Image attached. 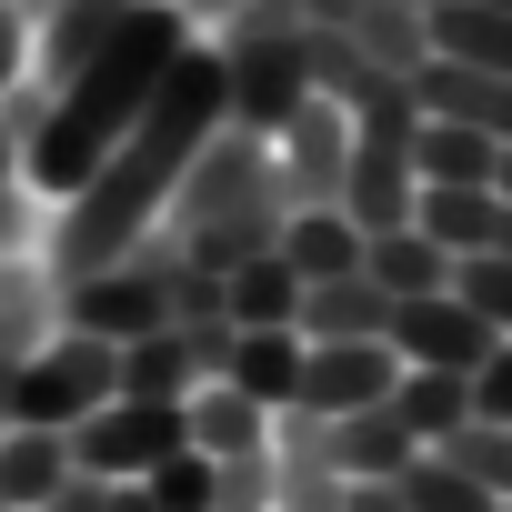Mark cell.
I'll return each mask as SVG.
<instances>
[{
  "instance_id": "6da1fadb",
  "label": "cell",
  "mask_w": 512,
  "mask_h": 512,
  "mask_svg": "<svg viewBox=\"0 0 512 512\" xmlns=\"http://www.w3.org/2000/svg\"><path fill=\"white\" fill-rule=\"evenodd\" d=\"M221 121H231V101H221V51H211V41H181V61L161 71L151 111L121 131V151H111V161L71 191V211L51 221V282H61V292L91 282V272H111L121 251L161 221V201L181 191L191 151H201Z\"/></svg>"
},
{
  "instance_id": "7a4b0ae2",
  "label": "cell",
  "mask_w": 512,
  "mask_h": 512,
  "mask_svg": "<svg viewBox=\"0 0 512 512\" xmlns=\"http://www.w3.org/2000/svg\"><path fill=\"white\" fill-rule=\"evenodd\" d=\"M181 41H191V21L171 11V0H131V11L91 41V61L51 91V121L21 141V181H41V191H81L111 151H121V131L151 111V91H161V71L181 61Z\"/></svg>"
},
{
  "instance_id": "3957f363",
  "label": "cell",
  "mask_w": 512,
  "mask_h": 512,
  "mask_svg": "<svg viewBox=\"0 0 512 512\" xmlns=\"http://www.w3.org/2000/svg\"><path fill=\"white\" fill-rule=\"evenodd\" d=\"M121 392V342H91V332H61V342H41L21 372H11V392H0V432H71L81 412H101Z\"/></svg>"
},
{
  "instance_id": "277c9868",
  "label": "cell",
  "mask_w": 512,
  "mask_h": 512,
  "mask_svg": "<svg viewBox=\"0 0 512 512\" xmlns=\"http://www.w3.org/2000/svg\"><path fill=\"white\" fill-rule=\"evenodd\" d=\"M171 282H181V241H171V231H141L111 272H91V282L61 292V312H71V332H91V342H131V332H161V322H171Z\"/></svg>"
},
{
  "instance_id": "5b68a950",
  "label": "cell",
  "mask_w": 512,
  "mask_h": 512,
  "mask_svg": "<svg viewBox=\"0 0 512 512\" xmlns=\"http://www.w3.org/2000/svg\"><path fill=\"white\" fill-rule=\"evenodd\" d=\"M61 442H71V472H91V482H141L151 462H171V452L191 442V422H181V402H131V392H111V402L81 412Z\"/></svg>"
},
{
  "instance_id": "8992f818",
  "label": "cell",
  "mask_w": 512,
  "mask_h": 512,
  "mask_svg": "<svg viewBox=\"0 0 512 512\" xmlns=\"http://www.w3.org/2000/svg\"><path fill=\"white\" fill-rule=\"evenodd\" d=\"M221 101H231V131L272 141L302 101H312V71H302V31L282 41H221Z\"/></svg>"
},
{
  "instance_id": "52a82bcc",
  "label": "cell",
  "mask_w": 512,
  "mask_h": 512,
  "mask_svg": "<svg viewBox=\"0 0 512 512\" xmlns=\"http://www.w3.org/2000/svg\"><path fill=\"white\" fill-rule=\"evenodd\" d=\"M282 151H272V181H282V201L292 211H342V161H352V111L342 101H302L282 131H272Z\"/></svg>"
},
{
  "instance_id": "ba28073f",
  "label": "cell",
  "mask_w": 512,
  "mask_h": 512,
  "mask_svg": "<svg viewBox=\"0 0 512 512\" xmlns=\"http://www.w3.org/2000/svg\"><path fill=\"white\" fill-rule=\"evenodd\" d=\"M382 342H392V362L402 372H482V352L502 342L462 292H422V302H392V322H382Z\"/></svg>"
},
{
  "instance_id": "9c48e42d",
  "label": "cell",
  "mask_w": 512,
  "mask_h": 512,
  "mask_svg": "<svg viewBox=\"0 0 512 512\" xmlns=\"http://www.w3.org/2000/svg\"><path fill=\"white\" fill-rule=\"evenodd\" d=\"M412 201H422L412 141H402V131H352V161H342V221H352V231H402Z\"/></svg>"
},
{
  "instance_id": "30bf717a",
  "label": "cell",
  "mask_w": 512,
  "mask_h": 512,
  "mask_svg": "<svg viewBox=\"0 0 512 512\" xmlns=\"http://www.w3.org/2000/svg\"><path fill=\"white\" fill-rule=\"evenodd\" d=\"M392 382H402L392 342H312V352H302L292 412H362V402H382Z\"/></svg>"
},
{
  "instance_id": "8fae6325",
  "label": "cell",
  "mask_w": 512,
  "mask_h": 512,
  "mask_svg": "<svg viewBox=\"0 0 512 512\" xmlns=\"http://www.w3.org/2000/svg\"><path fill=\"white\" fill-rule=\"evenodd\" d=\"M412 101L422 121H462L482 141H512V71H462V61H412Z\"/></svg>"
},
{
  "instance_id": "7c38bea8",
  "label": "cell",
  "mask_w": 512,
  "mask_h": 512,
  "mask_svg": "<svg viewBox=\"0 0 512 512\" xmlns=\"http://www.w3.org/2000/svg\"><path fill=\"white\" fill-rule=\"evenodd\" d=\"M302 31H342L352 51H372L382 71H412L422 61V11H402V0H292Z\"/></svg>"
},
{
  "instance_id": "4fadbf2b",
  "label": "cell",
  "mask_w": 512,
  "mask_h": 512,
  "mask_svg": "<svg viewBox=\"0 0 512 512\" xmlns=\"http://www.w3.org/2000/svg\"><path fill=\"white\" fill-rule=\"evenodd\" d=\"M382 322H392V292L372 282V272H332V282H302V342H382Z\"/></svg>"
},
{
  "instance_id": "5bb4252c",
  "label": "cell",
  "mask_w": 512,
  "mask_h": 512,
  "mask_svg": "<svg viewBox=\"0 0 512 512\" xmlns=\"http://www.w3.org/2000/svg\"><path fill=\"white\" fill-rule=\"evenodd\" d=\"M422 51L462 61V71H512V11H492V0H432L422 11Z\"/></svg>"
},
{
  "instance_id": "9a60e30c",
  "label": "cell",
  "mask_w": 512,
  "mask_h": 512,
  "mask_svg": "<svg viewBox=\"0 0 512 512\" xmlns=\"http://www.w3.org/2000/svg\"><path fill=\"white\" fill-rule=\"evenodd\" d=\"M221 312H231V332H282V322H302V272L282 251H251V262L221 272Z\"/></svg>"
},
{
  "instance_id": "2e32d148",
  "label": "cell",
  "mask_w": 512,
  "mask_h": 512,
  "mask_svg": "<svg viewBox=\"0 0 512 512\" xmlns=\"http://www.w3.org/2000/svg\"><path fill=\"white\" fill-rule=\"evenodd\" d=\"M302 332L282 322V332H231V362H221V382L241 392V402H262V412H282L292 392H302Z\"/></svg>"
},
{
  "instance_id": "e0dca14e",
  "label": "cell",
  "mask_w": 512,
  "mask_h": 512,
  "mask_svg": "<svg viewBox=\"0 0 512 512\" xmlns=\"http://www.w3.org/2000/svg\"><path fill=\"white\" fill-rule=\"evenodd\" d=\"M181 422H191V452H211V462H231V452H272V412L241 402L231 382H191V392H181Z\"/></svg>"
},
{
  "instance_id": "ac0fdd59",
  "label": "cell",
  "mask_w": 512,
  "mask_h": 512,
  "mask_svg": "<svg viewBox=\"0 0 512 512\" xmlns=\"http://www.w3.org/2000/svg\"><path fill=\"white\" fill-rule=\"evenodd\" d=\"M362 272H372L392 302H422V292H452V251L402 221V231H362Z\"/></svg>"
},
{
  "instance_id": "d6986e66",
  "label": "cell",
  "mask_w": 512,
  "mask_h": 512,
  "mask_svg": "<svg viewBox=\"0 0 512 512\" xmlns=\"http://www.w3.org/2000/svg\"><path fill=\"white\" fill-rule=\"evenodd\" d=\"M302 71H312V91H322V101H342L352 121H362L382 91H402V71H382V61H372V51H352L342 31H302Z\"/></svg>"
},
{
  "instance_id": "ffe728a7",
  "label": "cell",
  "mask_w": 512,
  "mask_h": 512,
  "mask_svg": "<svg viewBox=\"0 0 512 512\" xmlns=\"http://www.w3.org/2000/svg\"><path fill=\"white\" fill-rule=\"evenodd\" d=\"M71 482V442L61 432H0V512H41L51 492Z\"/></svg>"
},
{
  "instance_id": "44dd1931",
  "label": "cell",
  "mask_w": 512,
  "mask_h": 512,
  "mask_svg": "<svg viewBox=\"0 0 512 512\" xmlns=\"http://www.w3.org/2000/svg\"><path fill=\"white\" fill-rule=\"evenodd\" d=\"M492 161H502V141H482V131H462V121H422V131H412V171H422L432 191H492Z\"/></svg>"
},
{
  "instance_id": "7402d4cb",
  "label": "cell",
  "mask_w": 512,
  "mask_h": 512,
  "mask_svg": "<svg viewBox=\"0 0 512 512\" xmlns=\"http://www.w3.org/2000/svg\"><path fill=\"white\" fill-rule=\"evenodd\" d=\"M392 412H402V432L432 452V442H452V432L472 422V382H462V372H402V382H392Z\"/></svg>"
},
{
  "instance_id": "603a6c76",
  "label": "cell",
  "mask_w": 512,
  "mask_h": 512,
  "mask_svg": "<svg viewBox=\"0 0 512 512\" xmlns=\"http://www.w3.org/2000/svg\"><path fill=\"white\" fill-rule=\"evenodd\" d=\"M272 251H282V262H292L302 282H332V272H362V231H352L342 211H292Z\"/></svg>"
},
{
  "instance_id": "cb8c5ba5",
  "label": "cell",
  "mask_w": 512,
  "mask_h": 512,
  "mask_svg": "<svg viewBox=\"0 0 512 512\" xmlns=\"http://www.w3.org/2000/svg\"><path fill=\"white\" fill-rule=\"evenodd\" d=\"M492 221H502V191H432L422 181V201H412V231H432L452 262L462 251H492Z\"/></svg>"
},
{
  "instance_id": "d4e9b609",
  "label": "cell",
  "mask_w": 512,
  "mask_h": 512,
  "mask_svg": "<svg viewBox=\"0 0 512 512\" xmlns=\"http://www.w3.org/2000/svg\"><path fill=\"white\" fill-rule=\"evenodd\" d=\"M191 382H201V372H191V342H181L171 322L121 342V392H131V402H181Z\"/></svg>"
},
{
  "instance_id": "484cf974",
  "label": "cell",
  "mask_w": 512,
  "mask_h": 512,
  "mask_svg": "<svg viewBox=\"0 0 512 512\" xmlns=\"http://www.w3.org/2000/svg\"><path fill=\"white\" fill-rule=\"evenodd\" d=\"M392 492H402L412 512H502V502H492L462 462H442V452H412V462L392 472Z\"/></svg>"
},
{
  "instance_id": "4316f807",
  "label": "cell",
  "mask_w": 512,
  "mask_h": 512,
  "mask_svg": "<svg viewBox=\"0 0 512 512\" xmlns=\"http://www.w3.org/2000/svg\"><path fill=\"white\" fill-rule=\"evenodd\" d=\"M342 472H322L302 442H272V512H342Z\"/></svg>"
},
{
  "instance_id": "83f0119b",
  "label": "cell",
  "mask_w": 512,
  "mask_h": 512,
  "mask_svg": "<svg viewBox=\"0 0 512 512\" xmlns=\"http://www.w3.org/2000/svg\"><path fill=\"white\" fill-rule=\"evenodd\" d=\"M432 452H442V462H462L492 502H512V422H462V432H452V442H432Z\"/></svg>"
},
{
  "instance_id": "f1b7e54d",
  "label": "cell",
  "mask_w": 512,
  "mask_h": 512,
  "mask_svg": "<svg viewBox=\"0 0 512 512\" xmlns=\"http://www.w3.org/2000/svg\"><path fill=\"white\" fill-rule=\"evenodd\" d=\"M452 292L512 342V262H502V251H462V262H452Z\"/></svg>"
},
{
  "instance_id": "f546056e",
  "label": "cell",
  "mask_w": 512,
  "mask_h": 512,
  "mask_svg": "<svg viewBox=\"0 0 512 512\" xmlns=\"http://www.w3.org/2000/svg\"><path fill=\"white\" fill-rule=\"evenodd\" d=\"M211 472H221V462H211V452H191V442H181V452H171V462H151V472H141V492H151V502H161V512H211Z\"/></svg>"
},
{
  "instance_id": "4dcf8cb0",
  "label": "cell",
  "mask_w": 512,
  "mask_h": 512,
  "mask_svg": "<svg viewBox=\"0 0 512 512\" xmlns=\"http://www.w3.org/2000/svg\"><path fill=\"white\" fill-rule=\"evenodd\" d=\"M211 512H272V452H231L211 472Z\"/></svg>"
},
{
  "instance_id": "1f68e13d",
  "label": "cell",
  "mask_w": 512,
  "mask_h": 512,
  "mask_svg": "<svg viewBox=\"0 0 512 512\" xmlns=\"http://www.w3.org/2000/svg\"><path fill=\"white\" fill-rule=\"evenodd\" d=\"M472 422H512V342L482 352V372H472Z\"/></svg>"
},
{
  "instance_id": "d6a6232c",
  "label": "cell",
  "mask_w": 512,
  "mask_h": 512,
  "mask_svg": "<svg viewBox=\"0 0 512 512\" xmlns=\"http://www.w3.org/2000/svg\"><path fill=\"white\" fill-rule=\"evenodd\" d=\"M31 241V211H21V141L0 131V251H21Z\"/></svg>"
},
{
  "instance_id": "836d02e7",
  "label": "cell",
  "mask_w": 512,
  "mask_h": 512,
  "mask_svg": "<svg viewBox=\"0 0 512 512\" xmlns=\"http://www.w3.org/2000/svg\"><path fill=\"white\" fill-rule=\"evenodd\" d=\"M41 512H111V482H91V472H71V482H61V492H51Z\"/></svg>"
},
{
  "instance_id": "e575fe53",
  "label": "cell",
  "mask_w": 512,
  "mask_h": 512,
  "mask_svg": "<svg viewBox=\"0 0 512 512\" xmlns=\"http://www.w3.org/2000/svg\"><path fill=\"white\" fill-rule=\"evenodd\" d=\"M31 71V21H11V11H0V91H11Z\"/></svg>"
},
{
  "instance_id": "d590c367",
  "label": "cell",
  "mask_w": 512,
  "mask_h": 512,
  "mask_svg": "<svg viewBox=\"0 0 512 512\" xmlns=\"http://www.w3.org/2000/svg\"><path fill=\"white\" fill-rule=\"evenodd\" d=\"M342 512H412V502H402L392 482H352V492H342Z\"/></svg>"
},
{
  "instance_id": "8d00e7d4",
  "label": "cell",
  "mask_w": 512,
  "mask_h": 512,
  "mask_svg": "<svg viewBox=\"0 0 512 512\" xmlns=\"http://www.w3.org/2000/svg\"><path fill=\"white\" fill-rule=\"evenodd\" d=\"M171 11H181V21H191V31H201V21H211V31H221V21H231V0H171Z\"/></svg>"
},
{
  "instance_id": "74e56055",
  "label": "cell",
  "mask_w": 512,
  "mask_h": 512,
  "mask_svg": "<svg viewBox=\"0 0 512 512\" xmlns=\"http://www.w3.org/2000/svg\"><path fill=\"white\" fill-rule=\"evenodd\" d=\"M111 512H161V502H151L141 482H111Z\"/></svg>"
},
{
  "instance_id": "f35d334b",
  "label": "cell",
  "mask_w": 512,
  "mask_h": 512,
  "mask_svg": "<svg viewBox=\"0 0 512 512\" xmlns=\"http://www.w3.org/2000/svg\"><path fill=\"white\" fill-rule=\"evenodd\" d=\"M492 251H502V262H512V201H502V221H492Z\"/></svg>"
},
{
  "instance_id": "ab89813d",
  "label": "cell",
  "mask_w": 512,
  "mask_h": 512,
  "mask_svg": "<svg viewBox=\"0 0 512 512\" xmlns=\"http://www.w3.org/2000/svg\"><path fill=\"white\" fill-rule=\"evenodd\" d=\"M492 191H502V201H512V141H502V161H492Z\"/></svg>"
},
{
  "instance_id": "60d3db41",
  "label": "cell",
  "mask_w": 512,
  "mask_h": 512,
  "mask_svg": "<svg viewBox=\"0 0 512 512\" xmlns=\"http://www.w3.org/2000/svg\"><path fill=\"white\" fill-rule=\"evenodd\" d=\"M402 11H432V0H402Z\"/></svg>"
},
{
  "instance_id": "b9f144b4",
  "label": "cell",
  "mask_w": 512,
  "mask_h": 512,
  "mask_svg": "<svg viewBox=\"0 0 512 512\" xmlns=\"http://www.w3.org/2000/svg\"><path fill=\"white\" fill-rule=\"evenodd\" d=\"M492 11H512V0H492Z\"/></svg>"
},
{
  "instance_id": "7bdbcfd3",
  "label": "cell",
  "mask_w": 512,
  "mask_h": 512,
  "mask_svg": "<svg viewBox=\"0 0 512 512\" xmlns=\"http://www.w3.org/2000/svg\"><path fill=\"white\" fill-rule=\"evenodd\" d=\"M502 512H512V502H502Z\"/></svg>"
}]
</instances>
